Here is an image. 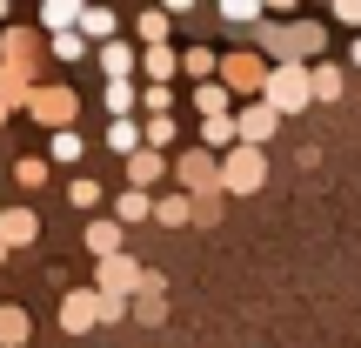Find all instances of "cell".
<instances>
[{
    "label": "cell",
    "mask_w": 361,
    "mask_h": 348,
    "mask_svg": "<svg viewBox=\"0 0 361 348\" xmlns=\"http://www.w3.org/2000/svg\"><path fill=\"white\" fill-rule=\"evenodd\" d=\"M94 61H101L107 80H134L141 74V47H134V40H107V47H94Z\"/></svg>",
    "instance_id": "8fae6325"
},
{
    "label": "cell",
    "mask_w": 361,
    "mask_h": 348,
    "mask_svg": "<svg viewBox=\"0 0 361 348\" xmlns=\"http://www.w3.org/2000/svg\"><path fill=\"white\" fill-rule=\"evenodd\" d=\"M194 221H201V228H214V221H221V194H201V201H194Z\"/></svg>",
    "instance_id": "836d02e7"
},
{
    "label": "cell",
    "mask_w": 361,
    "mask_h": 348,
    "mask_svg": "<svg viewBox=\"0 0 361 348\" xmlns=\"http://www.w3.org/2000/svg\"><path fill=\"white\" fill-rule=\"evenodd\" d=\"M141 74H147V88H174L180 54H174V47H141Z\"/></svg>",
    "instance_id": "ac0fdd59"
},
{
    "label": "cell",
    "mask_w": 361,
    "mask_h": 348,
    "mask_svg": "<svg viewBox=\"0 0 361 348\" xmlns=\"http://www.w3.org/2000/svg\"><path fill=\"white\" fill-rule=\"evenodd\" d=\"M255 47L268 54L274 67H288V61L322 67V54H328V27H322V20H268V27H255Z\"/></svg>",
    "instance_id": "7a4b0ae2"
},
{
    "label": "cell",
    "mask_w": 361,
    "mask_h": 348,
    "mask_svg": "<svg viewBox=\"0 0 361 348\" xmlns=\"http://www.w3.org/2000/svg\"><path fill=\"white\" fill-rule=\"evenodd\" d=\"M335 20L341 27H361V0H335Z\"/></svg>",
    "instance_id": "e575fe53"
},
{
    "label": "cell",
    "mask_w": 361,
    "mask_h": 348,
    "mask_svg": "<svg viewBox=\"0 0 361 348\" xmlns=\"http://www.w3.org/2000/svg\"><path fill=\"white\" fill-rule=\"evenodd\" d=\"M80 155H87V134H80V128H67V134H47V161H54V168H74Z\"/></svg>",
    "instance_id": "cb8c5ba5"
},
{
    "label": "cell",
    "mask_w": 361,
    "mask_h": 348,
    "mask_svg": "<svg viewBox=\"0 0 361 348\" xmlns=\"http://www.w3.org/2000/svg\"><path fill=\"white\" fill-rule=\"evenodd\" d=\"M0 34H7V0H0Z\"/></svg>",
    "instance_id": "74e56055"
},
{
    "label": "cell",
    "mask_w": 361,
    "mask_h": 348,
    "mask_svg": "<svg viewBox=\"0 0 361 348\" xmlns=\"http://www.w3.org/2000/svg\"><path fill=\"white\" fill-rule=\"evenodd\" d=\"M0 234H7V248H34L40 241V215H34V208H20V201L0 208Z\"/></svg>",
    "instance_id": "5bb4252c"
},
{
    "label": "cell",
    "mask_w": 361,
    "mask_h": 348,
    "mask_svg": "<svg viewBox=\"0 0 361 348\" xmlns=\"http://www.w3.org/2000/svg\"><path fill=\"white\" fill-rule=\"evenodd\" d=\"M27 114H34L47 134H67V128H74V114H80V94L67 88V80H40V94L27 101Z\"/></svg>",
    "instance_id": "5b68a950"
},
{
    "label": "cell",
    "mask_w": 361,
    "mask_h": 348,
    "mask_svg": "<svg viewBox=\"0 0 361 348\" xmlns=\"http://www.w3.org/2000/svg\"><path fill=\"white\" fill-rule=\"evenodd\" d=\"M141 114L147 121H174V88H147L141 80Z\"/></svg>",
    "instance_id": "f546056e"
},
{
    "label": "cell",
    "mask_w": 361,
    "mask_h": 348,
    "mask_svg": "<svg viewBox=\"0 0 361 348\" xmlns=\"http://www.w3.org/2000/svg\"><path fill=\"white\" fill-rule=\"evenodd\" d=\"M67 201H74L80 208V215H101V201H107V188H101V181H94V174H74V181H67Z\"/></svg>",
    "instance_id": "d4e9b609"
},
{
    "label": "cell",
    "mask_w": 361,
    "mask_h": 348,
    "mask_svg": "<svg viewBox=\"0 0 361 348\" xmlns=\"http://www.w3.org/2000/svg\"><path fill=\"white\" fill-rule=\"evenodd\" d=\"M134 322H147V328H161V322H168V282H161L154 268H147L141 295H134Z\"/></svg>",
    "instance_id": "4fadbf2b"
},
{
    "label": "cell",
    "mask_w": 361,
    "mask_h": 348,
    "mask_svg": "<svg viewBox=\"0 0 361 348\" xmlns=\"http://www.w3.org/2000/svg\"><path fill=\"white\" fill-rule=\"evenodd\" d=\"M40 54H47V34H34V27L0 34V101L7 107H27L40 94Z\"/></svg>",
    "instance_id": "6da1fadb"
},
{
    "label": "cell",
    "mask_w": 361,
    "mask_h": 348,
    "mask_svg": "<svg viewBox=\"0 0 361 348\" xmlns=\"http://www.w3.org/2000/svg\"><path fill=\"white\" fill-rule=\"evenodd\" d=\"M154 201H161V194L121 188V194H114V221H121V228H134V221H154Z\"/></svg>",
    "instance_id": "ffe728a7"
},
{
    "label": "cell",
    "mask_w": 361,
    "mask_h": 348,
    "mask_svg": "<svg viewBox=\"0 0 361 348\" xmlns=\"http://www.w3.org/2000/svg\"><path fill=\"white\" fill-rule=\"evenodd\" d=\"M141 282H147V268L134 255H114V261H94V288H101L114 308H134V295H141Z\"/></svg>",
    "instance_id": "8992f818"
},
{
    "label": "cell",
    "mask_w": 361,
    "mask_h": 348,
    "mask_svg": "<svg viewBox=\"0 0 361 348\" xmlns=\"http://www.w3.org/2000/svg\"><path fill=\"white\" fill-rule=\"evenodd\" d=\"M101 107H107V121H134L141 88H134V80H107V88H101Z\"/></svg>",
    "instance_id": "44dd1931"
},
{
    "label": "cell",
    "mask_w": 361,
    "mask_h": 348,
    "mask_svg": "<svg viewBox=\"0 0 361 348\" xmlns=\"http://www.w3.org/2000/svg\"><path fill=\"white\" fill-rule=\"evenodd\" d=\"M7 114H13V107H7V101H0V128H7Z\"/></svg>",
    "instance_id": "f35d334b"
},
{
    "label": "cell",
    "mask_w": 361,
    "mask_h": 348,
    "mask_svg": "<svg viewBox=\"0 0 361 348\" xmlns=\"http://www.w3.org/2000/svg\"><path fill=\"white\" fill-rule=\"evenodd\" d=\"M348 94V74H341V61H322L314 67V101H341Z\"/></svg>",
    "instance_id": "4316f807"
},
{
    "label": "cell",
    "mask_w": 361,
    "mask_h": 348,
    "mask_svg": "<svg viewBox=\"0 0 361 348\" xmlns=\"http://www.w3.org/2000/svg\"><path fill=\"white\" fill-rule=\"evenodd\" d=\"M47 168H54L47 155H20V161H13V188H27V194H34L40 181H47Z\"/></svg>",
    "instance_id": "f1b7e54d"
},
{
    "label": "cell",
    "mask_w": 361,
    "mask_h": 348,
    "mask_svg": "<svg viewBox=\"0 0 361 348\" xmlns=\"http://www.w3.org/2000/svg\"><path fill=\"white\" fill-rule=\"evenodd\" d=\"M261 101L274 107V114H301V107H314V67H301V61H288V67H274V80H268V94Z\"/></svg>",
    "instance_id": "277c9868"
},
{
    "label": "cell",
    "mask_w": 361,
    "mask_h": 348,
    "mask_svg": "<svg viewBox=\"0 0 361 348\" xmlns=\"http://www.w3.org/2000/svg\"><path fill=\"white\" fill-rule=\"evenodd\" d=\"M261 181H268V155H261V148H234L228 161H221V188L228 194H261Z\"/></svg>",
    "instance_id": "9c48e42d"
},
{
    "label": "cell",
    "mask_w": 361,
    "mask_h": 348,
    "mask_svg": "<svg viewBox=\"0 0 361 348\" xmlns=\"http://www.w3.org/2000/svg\"><path fill=\"white\" fill-rule=\"evenodd\" d=\"M168 27H174V13H168V7H147L141 20H134V47H174Z\"/></svg>",
    "instance_id": "d6986e66"
},
{
    "label": "cell",
    "mask_w": 361,
    "mask_h": 348,
    "mask_svg": "<svg viewBox=\"0 0 361 348\" xmlns=\"http://www.w3.org/2000/svg\"><path fill=\"white\" fill-rule=\"evenodd\" d=\"M174 141H180V128H174V121H147V148H154V155H168Z\"/></svg>",
    "instance_id": "d6a6232c"
},
{
    "label": "cell",
    "mask_w": 361,
    "mask_h": 348,
    "mask_svg": "<svg viewBox=\"0 0 361 348\" xmlns=\"http://www.w3.org/2000/svg\"><path fill=\"white\" fill-rule=\"evenodd\" d=\"M101 141L114 148L121 161H134V155L147 148V121H107V134H101Z\"/></svg>",
    "instance_id": "2e32d148"
},
{
    "label": "cell",
    "mask_w": 361,
    "mask_h": 348,
    "mask_svg": "<svg viewBox=\"0 0 361 348\" xmlns=\"http://www.w3.org/2000/svg\"><path fill=\"white\" fill-rule=\"evenodd\" d=\"M274 134H281V114H274L268 101H247V107H241V141L261 148V141H274Z\"/></svg>",
    "instance_id": "9a60e30c"
},
{
    "label": "cell",
    "mask_w": 361,
    "mask_h": 348,
    "mask_svg": "<svg viewBox=\"0 0 361 348\" xmlns=\"http://www.w3.org/2000/svg\"><path fill=\"white\" fill-rule=\"evenodd\" d=\"M61 328H67V335H94V328H107V301H101L94 282L61 295Z\"/></svg>",
    "instance_id": "ba28073f"
},
{
    "label": "cell",
    "mask_w": 361,
    "mask_h": 348,
    "mask_svg": "<svg viewBox=\"0 0 361 348\" xmlns=\"http://www.w3.org/2000/svg\"><path fill=\"white\" fill-rule=\"evenodd\" d=\"M154 221H161V228H188V221H194V194H161Z\"/></svg>",
    "instance_id": "484cf974"
},
{
    "label": "cell",
    "mask_w": 361,
    "mask_h": 348,
    "mask_svg": "<svg viewBox=\"0 0 361 348\" xmlns=\"http://www.w3.org/2000/svg\"><path fill=\"white\" fill-rule=\"evenodd\" d=\"M114 27H121V20H114V7H87V13H80V34H94V47H107V40H121Z\"/></svg>",
    "instance_id": "83f0119b"
},
{
    "label": "cell",
    "mask_w": 361,
    "mask_h": 348,
    "mask_svg": "<svg viewBox=\"0 0 361 348\" xmlns=\"http://www.w3.org/2000/svg\"><path fill=\"white\" fill-rule=\"evenodd\" d=\"M80 241H87V255H94V261H114V255H128V228H121L114 215H94Z\"/></svg>",
    "instance_id": "30bf717a"
},
{
    "label": "cell",
    "mask_w": 361,
    "mask_h": 348,
    "mask_svg": "<svg viewBox=\"0 0 361 348\" xmlns=\"http://www.w3.org/2000/svg\"><path fill=\"white\" fill-rule=\"evenodd\" d=\"M34 342V315L20 301H0V348H27Z\"/></svg>",
    "instance_id": "e0dca14e"
},
{
    "label": "cell",
    "mask_w": 361,
    "mask_h": 348,
    "mask_svg": "<svg viewBox=\"0 0 361 348\" xmlns=\"http://www.w3.org/2000/svg\"><path fill=\"white\" fill-rule=\"evenodd\" d=\"M180 74H188L194 88H207V80H221V54L214 47H188L180 54Z\"/></svg>",
    "instance_id": "7402d4cb"
},
{
    "label": "cell",
    "mask_w": 361,
    "mask_h": 348,
    "mask_svg": "<svg viewBox=\"0 0 361 348\" xmlns=\"http://www.w3.org/2000/svg\"><path fill=\"white\" fill-rule=\"evenodd\" d=\"M174 181H180V194H228L221 188V155H207V148H180L174 155Z\"/></svg>",
    "instance_id": "52a82bcc"
},
{
    "label": "cell",
    "mask_w": 361,
    "mask_h": 348,
    "mask_svg": "<svg viewBox=\"0 0 361 348\" xmlns=\"http://www.w3.org/2000/svg\"><path fill=\"white\" fill-rule=\"evenodd\" d=\"M80 0H40V34L47 40H61V34H80Z\"/></svg>",
    "instance_id": "7c38bea8"
},
{
    "label": "cell",
    "mask_w": 361,
    "mask_h": 348,
    "mask_svg": "<svg viewBox=\"0 0 361 348\" xmlns=\"http://www.w3.org/2000/svg\"><path fill=\"white\" fill-rule=\"evenodd\" d=\"M47 54L61 67H74V61H87V34H61V40H47Z\"/></svg>",
    "instance_id": "1f68e13d"
},
{
    "label": "cell",
    "mask_w": 361,
    "mask_h": 348,
    "mask_svg": "<svg viewBox=\"0 0 361 348\" xmlns=\"http://www.w3.org/2000/svg\"><path fill=\"white\" fill-rule=\"evenodd\" d=\"M348 61H355V67H361V34H355V47H348Z\"/></svg>",
    "instance_id": "8d00e7d4"
},
{
    "label": "cell",
    "mask_w": 361,
    "mask_h": 348,
    "mask_svg": "<svg viewBox=\"0 0 361 348\" xmlns=\"http://www.w3.org/2000/svg\"><path fill=\"white\" fill-rule=\"evenodd\" d=\"M7 261H13V248H7V234H0V268H7Z\"/></svg>",
    "instance_id": "d590c367"
},
{
    "label": "cell",
    "mask_w": 361,
    "mask_h": 348,
    "mask_svg": "<svg viewBox=\"0 0 361 348\" xmlns=\"http://www.w3.org/2000/svg\"><path fill=\"white\" fill-rule=\"evenodd\" d=\"M268 80H274V61L261 47H234V54H221V88L234 94V101H261L268 94Z\"/></svg>",
    "instance_id": "3957f363"
},
{
    "label": "cell",
    "mask_w": 361,
    "mask_h": 348,
    "mask_svg": "<svg viewBox=\"0 0 361 348\" xmlns=\"http://www.w3.org/2000/svg\"><path fill=\"white\" fill-rule=\"evenodd\" d=\"M161 174H168V155H154V148H141V155L128 161V188H141V194L154 188Z\"/></svg>",
    "instance_id": "603a6c76"
},
{
    "label": "cell",
    "mask_w": 361,
    "mask_h": 348,
    "mask_svg": "<svg viewBox=\"0 0 361 348\" xmlns=\"http://www.w3.org/2000/svg\"><path fill=\"white\" fill-rule=\"evenodd\" d=\"M221 20H234V27H268V7H255V0H228Z\"/></svg>",
    "instance_id": "4dcf8cb0"
}]
</instances>
